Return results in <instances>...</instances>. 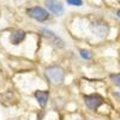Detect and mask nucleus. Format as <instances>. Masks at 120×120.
I'll return each instance as SVG.
<instances>
[{"label": "nucleus", "instance_id": "1", "mask_svg": "<svg viewBox=\"0 0 120 120\" xmlns=\"http://www.w3.org/2000/svg\"><path fill=\"white\" fill-rule=\"evenodd\" d=\"M46 76L48 78V81L54 85H59L64 82V71L63 68H60L58 66H52L46 68Z\"/></svg>", "mask_w": 120, "mask_h": 120}, {"label": "nucleus", "instance_id": "2", "mask_svg": "<svg viewBox=\"0 0 120 120\" xmlns=\"http://www.w3.org/2000/svg\"><path fill=\"white\" fill-rule=\"evenodd\" d=\"M26 13L31 17V18L36 19V21H38V22H45V21H47V19L49 18L48 12L46 11L45 8L38 7V6L28 8V10H26Z\"/></svg>", "mask_w": 120, "mask_h": 120}, {"label": "nucleus", "instance_id": "3", "mask_svg": "<svg viewBox=\"0 0 120 120\" xmlns=\"http://www.w3.org/2000/svg\"><path fill=\"white\" fill-rule=\"evenodd\" d=\"M85 100V103L86 106L90 108V109H93V111H95V109H97L100 106L102 105L103 102V98L101 95H98V94H93V95H88L84 97Z\"/></svg>", "mask_w": 120, "mask_h": 120}, {"label": "nucleus", "instance_id": "4", "mask_svg": "<svg viewBox=\"0 0 120 120\" xmlns=\"http://www.w3.org/2000/svg\"><path fill=\"white\" fill-rule=\"evenodd\" d=\"M42 33H43V36H45V37H47V38L51 40V42H52L53 45H56L58 47H64V42H63V40L60 38V37H58L54 33H52L51 30H48V29H43V30H42Z\"/></svg>", "mask_w": 120, "mask_h": 120}, {"label": "nucleus", "instance_id": "5", "mask_svg": "<svg viewBox=\"0 0 120 120\" xmlns=\"http://www.w3.org/2000/svg\"><path fill=\"white\" fill-rule=\"evenodd\" d=\"M35 97L41 107H45L47 105V101H48V93L47 91H45V90H37L35 93Z\"/></svg>", "mask_w": 120, "mask_h": 120}, {"label": "nucleus", "instance_id": "6", "mask_svg": "<svg viewBox=\"0 0 120 120\" xmlns=\"http://www.w3.org/2000/svg\"><path fill=\"white\" fill-rule=\"evenodd\" d=\"M25 37V34L23 30H17V31H15L12 35H11V43L12 45H19Z\"/></svg>", "mask_w": 120, "mask_h": 120}, {"label": "nucleus", "instance_id": "7", "mask_svg": "<svg viewBox=\"0 0 120 120\" xmlns=\"http://www.w3.org/2000/svg\"><path fill=\"white\" fill-rule=\"evenodd\" d=\"M47 7L51 10L53 13H55L58 16L63 15L64 8H63V5L61 4H59V3H47Z\"/></svg>", "mask_w": 120, "mask_h": 120}, {"label": "nucleus", "instance_id": "8", "mask_svg": "<svg viewBox=\"0 0 120 120\" xmlns=\"http://www.w3.org/2000/svg\"><path fill=\"white\" fill-rule=\"evenodd\" d=\"M94 31L98 36H105L108 31V28L105 24H94Z\"/></svg>", "mask_w": 120, "mask_h": 120}, {"label": "nucleus", "instance_id": "9", "mask_svg": "<svg viewBox=\"0 0 120 120\" xmlns=\"http://www.w3.org/2000/svg\"><path fill=\"white\" fill-rule=\"evenodd\" d=\"M67 4L68 5H72V6H82V0H67Z\"/></svg>", "mask_w": 120, "mask_h": 120}, {"label": "nucleus", "instance_id": "10", "mask_svg": "<svg viewBox=\"0 0 120 120\" xmlns=\"http://www.w3.org/2000/svg\"><path fill=\"white\" fill-rule=\"evenodd\" d=\"M81 55L84 59H91V53H90L89 51H84V49H82V51H81Z\"/></svg>", "mask_w": 120, "mask_h": 120}, {"label": "nucleus", "instance_id": "11", "mask_svg": "<svg viewBox=\"0 0 120 120\" xmlns=\"http://www.w3.org/2000/svg\"><path fill=\"white\" fill-rule=\"evenodd\" d=\"M112 79H113V82H114V84H115V85L120 86V73L112 76Z\"/></svg>", "mask_w": 120, "mask_h": 120}, {"label": "nucleus", "instance_id": "12", "mask_svg": "<svg viewBox=\"0 0 120 120\" xmlns=\"http://www.w3.org/2000/svg\"><path fill=\"white\" fill-rule=\"evenodd\" d=\"M118 16H119V17H120V11H119V12H118Z\"/></svg>", "mask_w": 120, "mask_h": 120}, {"label": "nucleus", "instance_id": "13", "mask_svg": "<svg viewBox=\"0 0 120 120\" xmlns=\"http://www.w3.org/2000/svg\"><path fill=\"white\" fill-rule=\"evenodd\" d=\"M118 1H119V3H120V0H118Z\"/></svg>", "mask_w": 120, "mask_h": 120}]
</instances>
